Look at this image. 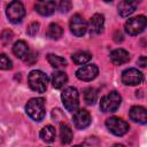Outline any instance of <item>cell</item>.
Segmentation results:
<instances>
[{
    "instance_id": "cell-1",
    "label": "cell",
    "mask_w": 147,
    "mask_h": 147,
    "mask_svg": "<svg viewBox=\"0 0 147 147\" xmlns=\"http://www.w3.org/2000/svg\"><path fill=\"white\" fill-rule=\"evenodd\" d=\"M26 114L36 122H40L45 117V101L42 98H32L25 105Z\"/></svg>"
},
{
    "instance_id": "cell-2",
    "label": "cell",
    "mask_w": 147,
    "mask_h": 147,
    "mask_svg": "<svg viewBox=\"0 0 147 147\" xmlns=\"http://www.w3.org/2000/svg\"><path fill=\"white\" fill-rule=\"evenodd\" d=\"M28 83H29V86L31 87V90H33L38 93H42L47 88L48 78H47L46 74H44L42 71L32 70L28 76Z\"/></svg>"
},
{
    "instance_id": "cell-3",
    "label": "cell",
    "mask_w": 147,
    "mask_h": 147,
    "mask_svg": "<svg viewBox=\"0 0 147 147\" xmlns=\"http://www.w3.org/2000/svg\"><path fill=\"white\" fill-rule=\"evenodd\" d=\"M62 103L64 108L71 113H75L79 106V94L75 87H67L61 94Z\"/></svg>"
},
{
    "instance_id": "cell-4",
    "label": "cell",
    "mask_w": 147,
    "mask_h": 147,
    "mask_svg": "<svg viewBox=\"0 0 147 147\" xmlns=\"http://www.w3.org/2000/svg\"><path fill=\"white\" fill-rule=\"evenodd\" d=\"M122 98L116 91H111L108 94H106L103 98H101L100 101V109L103 113H111L116 111L118 107L121 106Z\"/></svg>"
},
{
    "instance_id": "cell-5",
    "label": "cell",
    "mask_w": 147,
    "mask_h": 147,
    "mask_svg": "<svg viewBox=\"0 0 147 147\" xmlns=\"http://www.w3.org/2000/svg\"><path fill=\"white\" fill-rule=\"evenodd\" d=\"M146 24H147L146 17L144 15H139V16L129 18L125 22L124 29H125V32L127 34H130V36H137V34L141 33L145 30Z\"/></svg>"
},
{
    "instance_id": "cell-6",
    "label": "cell",
    "mask_w": 147,
    "mask_h": 147,
    "mask_svg": "<svg viewBox=\"0 0 147 147\" xmlns=\"http://www.w3.org/2000/svg\"><path fill=\"white\" fill-rule=\"evenodd\" d=\"M6 15H7L8 20L14 24L22 22V20L25 16V9H24L23 3L20 1L9 2V5L6 8Z\"/></svg>"
},
{
    "instance_id": "cell-7",
    "label": "cell",
    "mask_w": 147,
    "mask_h": 147,
    "mask_svg": "<svg viewBox=\"0 0 147 147\" xmlns=\"http://www.w3.org/2000/svg\"><path fill=\"white\" fill-rule=\"evenodd\" d=\"M106 126L115 136H124L129 131V127H130L125 121H123L122 118L116 117V116L109 117L106 121Z\"/></svg>"
},
{
    "instance_id": "cell-8",
    "label": "cell",
    "mask_w": 147,
    "mask_h": 147,
    "mask_svg": "<svg viewBox=\"0 0 147 147\" xmlns=\"http://www.w3.org/2000/svg\"><path fill=\"white\" fill-rule=\"evenodd\" d=\"M69 28L72 34L76 37H82L87 31V23L84 20V17L79 14H75L69 22Z\"/></svg>"
},
{
    "instance_id": "cell-9",
    "label": "cell",
    "mask_w": 147,
    "mask_h": 147,
    "mask_svg": "<svg viewBox=\"0 0 147 147\" xmlns=\"http://www.w3.org/2000/svg\"><path fill=\"white\" fill-rule=\"evenodd\" d=\"M144 80V75L141 71H139L136 68H130L123 71L122 74V82L125 85L129 86H136L141 84Z\"/></svg>"
},
{
    "instance_id": "cell-10",
    "label": "cell",
    "mask_w": 147,
    "mask_h": 147,
    "mask_svg": "<svg viewBox=\"0 0 147 147\" xmlns=\"http://www.w3.org/2000/svg\"><path fill=\"white\" fill-rule=\"evenodd\" d=\"M99 74V69L95 64H85L76 71V77L84 82H90L94 79Z\"/></svg>"
},
{
    "instance_id": "cell-11",
    "label": "cell",
    "mask_w": 147,
    "mask_h": 147,
    "mask_svg": "<svg viewBox=\"0 0 147 147\" xmlns=\"http://www.w3.org/2000/svg\"><path fill=\"white\" fill-rule=\"evenodd\" d=\"M72 121H74V125L77 129L84 130L91 124V115L85 109H77L74 113Z\"/></svg>"
},
{
    "instance_id": "cell-12",
    "label": "cell",
    "mask_w": 147,
    "mask_h": 147,
    "mask_svg": "<svg viewBox=\"0 0 147 147\" xmlns=\"http://www.w3.org/2000/svg\"><path fill=\"white\" fill-rule=\"evenodd\" d=\"M103 25H105V17L102 14H94L91 20L90 23L87 25V29L90 30V33L92 36L99 34L102 32L103 30Z\"/></svg>"
},
{
    "instance_id": "cell-13",
    "label": "cell",
    "mask_w": 147,
    "mask_h": 147,
    "mask_svg": "<svg viewBox=\"0 0 147 147\" xmlns=\"http://www.w3.org/2000/svg\"><path fill=\"white\" fill-rule=\"evenodd\" d=\"M36 11L39 13L42 16H49L55 11L56 3L51 0H44V1H38L34 5Z\"/></svg>"
},
{
    "instance_id": "cell-14",
    "label": "cell",
    "mask_w": 147,
    "mask_h": 147,
    "mask_svg": "<svg viewBox=\"0 0 147 147\" xmlns=\"http://www.w3.org/2000/svg\"><path fill=\"white\" fill-rule=\"evenodd\" d=\"M129 116L136 123L145 124L147 122V113L142 106H133L129 111Z\"/></svg>"
},
{
    "instance_id": "cell-15",
    "label": "cell",
    "mask_w": 147,
    "mask_h": 147,
    "mask_svg": "<svg viewBox=\"0 0 147 147\" xmlns=\"http://www.w3.org/2000/svg\"><path fill=\"white\" fill-rule=\"evenodd\" d=\"M129 60H130V54L123 48L114 49L110 53V61L116 65L124 64V63L129 62Z\"/></svg>"
},
{
    "instance_id": "cell-16",
    "label": "cell",
    "mask_w": 147,
    "mask_h": 147,
    "mask_svg": "<svg viewBox=\"0 0 147 147\" xmlns=\"http://www.w3.org/2000/svg\"><path fill=\"white\" fill-rule=\"evenodd\" d=\"M138 3V1H121L118 3V14L122 17L130 16L136 10Z\"/></svg>"
},
{
    "instance_id": "cell-17",
    "label": "cell",
    "mask_w": 147,
    "mask_h": 147,
    "mask_svg": "<svg viewBox=\"0 0 147 147\" xmlns=\"http://www.w3.org/2000/svg\"><path fill=\"white\" fill-rule=\"evenodd\" d=\"M13 53L16 57L18 59H23L25 60V57L29 55L30 51H29V46L24 40H18L14 44L13 46Z\"/></svg>"
},
{
    "instance_id": "cell-18",
    "label": "cell",
    "mask_w": 147,
    "mask_h": 147,
    "mask_svg": "<svg viewBox=\"0 0 147 147\" xmlns=\"http://www.w3.org/2000/svg\"><path fill=\"white\" fill-rule=\"evenodd\" d=\"M72 137H74V134H72L71 127L67 123H61L60 124V140H61V142L67 145V144L71 142Z\"/></svg>"
},
{
    "instance_id": "cell-19",
    "label": "cell",
    "mask_w": 147,
    "mask_h": 147,
    "mask_svg": "<svg viewBox=\"0 0 147 147\" xmlns=\"http://www.w3.org/2000/svg\"><path fill=\"white\" fill-rule=\"evenodd\" d=\"M68 82V76L63 71H55L52 75V85L55 88H61L64 86V84Z\"/></svg>"
},
{
    "instance_id": "cell-20",
    "label": "cell",
    "mask_w": 147,
    "mask_h": 147,
    "mask_svg": "<svg viewBox=\"0 0 147 147\" xmlns=\"http://www.w3.org/2000/svg\"><path fill=\"white\" fill-rule=\"evenodd\" d=\"M62 33H63V30H62L61 25L57 24V23H52V24H49V26H48V29H47V32H46L47 37H48L49 39H53V40L60 39V38L62 37Z\"/></svg>"
},
{
    "instance_id": "cell-21",
    "label": "cell",
    "mask_w": 147,
    "mask_h": 147,
    "mask_svg": "<svg viewBox=\"0 0 147 147\" xmlns=\"http://www.w3.org/2000/svg\"><path fill=\"white\" fill-rule=\"evenodd\" d=\"M55 136H56V132H55V127L52 126V125H46L41 129L40 131V138L46 141V142H52L54 141L55 139Z\"/></svg>"
},
{
    "instance_id": "cell-22",
    "label": "cell",
    "mask_w": 147,
    "mask_h": 147,
    "mask_svg": "<svg viewBox=\"0 0 147 147\" xmlns=\"http://www.w3.org/2000/svg\"><path fill=\"white\" fill-rule=\"evenodd\" d=\"M91 57H92V55L85 51H78V52L74 53L71 56L74 63H76V64H85L91 60Z\"/></svg>"
},
{
    "instance_id": "cell-23",
    "label": "cell",
    "mask_w": 147,
    "mask_h": 147,
    "mask_svg": "<svg viewBox=\"0 0 147 147\" xmlns=\"http://www.w3.org/2000/svg\"><path fill=\"white\" fill-rule=\"evenodd\" d=\"M47 61L54 68H63V67L67 65L65 59H63L59 55H55V54H48L47 55Z\"/></svg>"
},
{
    "instance_id": "cell-24",
    "label": "cell",
    "mask_w": 147,
    "mask_h": 147,
    "mask_svg": "<svg viewBox=\"0 0 147 147\" xmlns=\"http://www.w3.org/2000/svg\"><path fill=\"white\" fill-rule=\"evenodd\" d=\"M96 96H98V93H96L95 88H93V87L85 88V91H84V100H85V102L87 105H93L96 101Z\"/></svg>"
},
{
    "instance_id": "cell-25",
    "label": "cell",
    "mask_w": 147,
    "mask_h": 147,
    "mask_svg": "<svg viewBox=\"0 0 147 147\" xmlns=\"http://www.w3.org/2000/svg\"><path fill=\"white\" fill-rule=\"evenodd\" d=\"M0 69L1 70L11 69V61L6 54H0Z\"/></svg>"
},
{
    "instance_id": "cell-26",
    "label": "cell",
    "mask_w": 147,
    "mask_h": 147,
    "mask_svg": "<svg viewBox=\"0 0 147 147\" xmlns=\"http://www.w3.org/2000/svg\"><path fill=\"white\" fill-rule=\"evenodd\" d=\"M39 30V23L38 22H32L29 26H28V30H26V33L31 37H33Z\"/></svg>"
},
{
    "instance_id": "cell-27",
    "label": "cell",
    "mask_w": 147,
    "mask_h": 147,
    "mask_svg": "<svg viewBox=\"0 0 147 147\" xmlns=\"http://www.w3.org/2000/svg\"><path fill=\"white\" fill-rule=\"evenodd\" d=\"M57 8H59V10H60L61 13H67V11H69V10L71 9V2H70V1H67V0L61 1V2L59 3Z\"/></svg>"
},
{
    "instance_id": "cell-28",
    "label": "cell",
    "mask_w": 147,
    "mask_h": 147,
    "mask_svg": "<svg viewBox=\"0 0 147 147\" xmlns=\"http://www.w3.org/2000/svg\"><path fill=\"white\" fill-rule=\"evenodd\" d=\"M11 38H13V33H11V31H9V30L3 31L2 34H1V39H2V41H3L5 44L9 42V41L11 40Z\"/></svg>"
},
{
    "instance_id": "cell-29",
    "label": "cell",
    "mask_w": 147,
    "mask_h": 147,
    "mask_svg": "<svg viewBox=\"0 0 147 147\" xmlns=\"http://www.w3.org/2000/svg\"><path fill=\"white\" fill-rule=\"evenodd\" d=\"M146 62H147V57H146V56H141V57L138 59V64H139L141 68L146 67V64H147Z\"/></svg>"
},
{
    "instance_id": "cell-30",
    "label": "cell",
    "mask_w": 147,
    "mask_h": 147,
    "mask_svg": "<svg viewBox=\"0 0 147 147\" xmlns=\"http://www.w3.org/2000/svg\"><path fill=\"white\" fill-rule=\"evenodd\" d=\"M74 147H91L90 145H86V144H83V145H76Z\"/></svg>"
},
{
    "instance_id": "cell-31",
    "label": "cell",
    "mask_w": 147,
    "mask_h": 147,
    "mask_svg": "<svg viewBox=\"0 0 147 147\" xmlns=\"http://www.w3.org/2000/svg\"><path fill=\"white\" fill-rule=\"evenodd\" d=\"M111 147H125V146L122 145V144H115V145H113Z\"/></svg>"
}]
</instances>
